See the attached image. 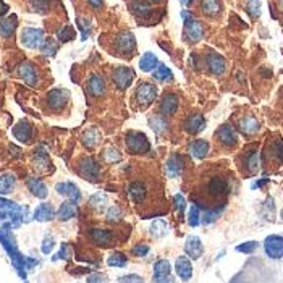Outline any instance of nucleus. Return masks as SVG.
<instances>
[{"instance_id": "nucleus-1", "label": "nucleus", "mask_w": 283, "mask_h": 283, "mask_svg": "<svg viewBox=\"0 0 283 283\" xmlns=\"http://www.w3.org/2000/svg\"><path fill=\"white\" fill-rule=\"evenodd\" d=\"M228 283H275V277L261 257H251Z\"/></svg>"}, {"instance_id": "nucleus-2", "label": "nucleus", "mask_w": 283, "mask_h": 283, "mask_svg": "<svg viewBox=\"0 0 283 283\" xmlns=\"http://www.w3.org/2000/svg\"><path fill=\"white\" fill-rule=\"evenodd\" d=\"M125 144L130 154H146L151 151V143L141 131H128L125 134Z\"/></svg>"}, {"instance_id": "nucleus-3", "label": "nucleus", "mask_w": 283, "mask_h": 283, "mask_svg": "<svg viewBox=\"0 0 283 283\" xmlns=\"http://www.w3.org/2000/svg\"><path fill=\"white\" fill-rule=\"evenodd\" d=\"M78 173L81 175V178L95 183L100 177V165L97 160H94L93 157L85 156V157H81L80 164H78Z\"/></svg>"}, {"instance_id": "nucleus-4", "label": "nucleus", "mask_w": 283, "mask_h": 283, "mask_svg": "<svg viewBox=\"0 0 283 283\" xmlns=\"http://www.w3.org/2000/svg\"><path fill=\"white\" fill-rule=\"evenodd\" d=\"M70 100V91L67 89H52L50 93H47L46 95V104L47 108L52 112H59L62 108H65V105Z\"/></svg>"}, {"instance_id": "nucleus-5", "label": "nucleus", "mask_w": 283, "mask_h": 283, "mask_svg": "<svg viewBox=\"0 0 283 283\" xmlns=\"http://www.w3.org/2000/svg\"><path fill=\"white\" fill-rule=\"evenodd\" d=\"M215 139L225 149H231V147H235L238 144V134L235 131V128L228 123H225L218 128L215 133Z\"/></svg>"}, {"instance_id": "nucleus-6", "label": "nucleus", "mask_w": 283, "mask_h": 283, "mask_svg": "<svg viewBox=\"0 0 283 283\" xmlns=\"http://www.w3.org/2000/svg\"><path fill=\"white\" fill-rule=\"evenodd\" d=\"M156 99H157V86L152 85V83H149V81L141 83L138 91H136V100L139 102V105L146 108L147 105H151Z\"/></svg>"}, {"instance_id": "nucleus-7", "label": "nucleus", "mask_w": 283, "mask_h": 283, "mask_svg": "<svg viewBox=\"0 0 283 283\" xmlns=\"http://www.w3.org/2000/svg\"><path fill=\"white\" fill-rule=\"evenodd\" d=\"M44 42V31L37 28H24L21 31V44L28 49H39Z\"/></svg>"}, {"instance_id": "nucleus-8", "label": "nucleus", "mask_w": 283, "mask_h": 283, "mask_svg": "<svg viewBox=\"0 0 283 283\" xmlns=\"http://www.w3.org/2000/svg\"><path fill=\"white\" fill-rule=\"evenodd\" d=\"M115 49L121 55H130L134 49H136V39L131 31H123L117 36L115 39Z\"/></svg>"}, {"instance_id": "nucleus-9", "label": "nucleus", "mask_w": 283, "mask_h": 283, "mask_svg": "<svg viewBox=\"0 0 283 283\" xmlns=\"http://www.w3.org/2000/svg\"><path fill=\"white\" fill-rule=\"evenodd\" d=\"M264 251L270 259H282L283 257V236L270 235L264 241Z\"/></svg>"}, {"instance_id": "nucleus-10", "label": "nucleus", "mask_w": 283, "mask_h": 283, "mask_svg": "<svg viewBox=\"0 0 283 283\" xmlns=\"http://www.w3.org/2000/svg\"><path fill=\"white\" fill-rule=\"evenodd\" d=\"M134 80V70L128 67H117L112 73V81L118 89H126Z\"/></svg>"}, {"instance_id": "nucleus-11", "label": "nucleus", "mask_w": 283, "mask_h": 283, "mask_svg": "<svg viewBox=\"0 0 283 283\" xmlns=\"http://www.w3.org/2000/svg\"><path fill=\"white\" fill-rule=\"evenodd\" d=\"M18 75L20 78L26 83L28 86L31 88H37L39 86V72L37 68L29 62H23L20 67H18Z\"/></svg>"}, {"instance_id": "nucleus-12", "label": "nucleus", "mask_w": 283, "mask_h": 283, "mask_svg": "<svg viewBox=\"0 0 283 283\" xmlns=\"http://www.w3.org/2000/svg\"><path fill=\"white\" fill-rule=\"evenodd\" d=\"M185 34H186V39L189 42H199L204 37V26L201 21L194 20V18H188L185 20Z\"/></svg>"}, {"instance_id": "nucleus-13", "label": "nucleus", "mask_w": 283, "mask_h": 283, "mask_svg": "<svg viewBox=\"0 0 283 283\" xmlns=\"http://www.w3.org/2000/svg\"><path fill=\"white\" fill-rule=\"evenodd\" d=\"M205 67L207 70L215 76H222L225 73V70H227V62L225 59L217 52H209L205 55Z\"/></svg>"}, {"instance_id": "nucleus-14", "label": "nucleus", "mask_w": 283, "mask_h": 283, "mask_svg": "<svg viewBox=\"0 0 283 283\" xmlns=\"http://www.w3.org/2000/svg\"><path fill=\"white\" fill-rule=\"evenodd\" d=\"M86 89L88 93L93 95V97H100V95H104L105 89H107V85L104 78H102L100 75L97 73H91L89 75V78L86 81Z\"/></svg>"}, {"instance_id": "nucleus-15", "label": "nucleus", "mask_w": 283, "mask_h": 283, "mask_svg": "<svg viewBox=\"0 0 283 283\" xmlns=\"http://www.w3.org/2000/svg\"><path fill=\"white\" fill-rule=\"evenodd\" d=\"M89 238H91L95 244H99V246L108 248L110 244H113L115 233L110 230H104V228H91L89 230Z\"/></svg>"}, {"instance_id": "nucleus-16", "label": "nucleus", "mask_w": 283, "mask_h": 283, "mask_svg": "<svg viewBox=\"0 0 283 283\" xmlns=\"http://www.w3.org/2000/svg\"><path fill=\"white\" fill-rule=\"evenodd\" d=\"M183 128H185V131L186 133H189V134H197V133H201L204 128H205V120L201 113H191L186 117V120L183 121Z\"/></svg>"}, {"instance_id": "nucleus-17", "label": "nucleus", "mask_w": 283, "mask_h": 283, "mask_svg": "<svg viewBox=\"0 0 283 283\" xmlns=\"http://www.w3.org/2000/svg\"><path fill=\"white\" fill-rule=\"evenodd\" d=\"M178 104H180V99L177 94L173 93H167L162 99H160V104H159V110L162 115H167L170 117L177 110H178Z\"/></svg>"}, {"instance_id": "nucleus-18", "label": "nucleus", "mask_w": 283, "mask_h": 283, "mask_svg": "<svg viewBox=\"0 0 283 283\" xmlns=\"http://www.w3.org/2000/svg\"><path fill=\"white\" fill-rule=\"evenodd\" d=\"M238 128H240V131L243 134H246V136H253V134H257L261 130V121L257 120L253 115H246V117H243L240 120V123H238Z\"/></svg>"}, {"instance_id": "nucleus-19", "label": "nucleus", "mask_w": 283, "mask_h": 283, "mask_svg": "<svg viewBox=\"0 0 283 283\" xmlns=\"http://www.w3.org/2000/svg\"><path fill=\"white\" fill-rule=\"evenodd\" d=\"M128 192H130V197L133 199L134 204H143L147 197V186L136 180V182H133L130 186H128Z\"/></svg>"}, {"instance_id": "nucleus-20", "label": "nucleus", "mask_w": 283, "mask_h": 283, "mask_svg": "<svg viewBox=\"0 0 283 283\" xmlns=\"http://www.w3.org/2000/svg\"><path fill=\"white\" fill-rule=\"evenodd\" d=\"M183 169H185V159L180 154H173L165 164V172L170 178L178 177L183 172Z\"/></svg>"}, {"instance_id": "nucleus-21", "label": "nucleus", "mask_w": 283, "mask_h": 283, "mask_svg": "<svg viewBox=\"0 0 283 283\" xmlns=\"http://www.w3.org/2000/svg\"><path fill=\"white\" fill-rule=\"evenodd\" d=\"M57 188V192L62 196H67L70 201H73V202H78L80 199H81V192L78 189V186H76L75 183L72 182H63V183H59L55 186Z\"/></svg>"}, {"instance_id": "nucleus-22", "label": "nucleus", "mask_w": 283, "mask_h": 283, "mask_svg": "<svg viewBox=\"0 0 283 283\" xmlns=\"http://www.w3.org/2000/svg\"><path fill=\"white\" fill-rule=\"evenodd\" d=\"M209 149H210V146H209V143L205 139H196L188 146L189 154L197 160H202V159L207 157L209 156Z\"/></svg>"}, {"instance_id": "nucleus-23", "label": "nucleus", "mask_w": 283, "mask_h": 283, "mask_svg": "<svg viewBox=\"0 0 283 283\" xmlns=\"http://www.w3.org/2000/svg\"><path fill=\"white\" fill-rule=\"evenodd\" d=\"M175 270H177V275H178L183 282H188L191 277H192L191 261H189L186 256H180V257H178L177 262H175Z\"/></svg>"}, {"instance_id": "nucleus-24", "label": "nucleus", "mask_w": 283, "mask_h": 283, "mask_svg": "<svg viewBox=\"0 0 283 283\" xmlns=\"http://www.w3.org/2000/svg\"><path fill=\"white\" fill-rule=\"evenodd\" d=\"M202 243L197 236H188V240L185 243V253L188 254L191 259H199L202 256Z\"/></svg>"}, {"instance_id": "nucleus-25", "label": "nucleus", "mask_w": 283, "mask_h": 283, "mask_svg": "<svg viewBox=\"0 0 283 283\" xmlns=\"http://www.w3.org/2000/svg\"><path fill=\"white\" fill-rule=\"evenodd\" d=\"M13 136L21 141V143H29L31 138H33V126H31L26 120L20 121L15 128H13Z\"/></svg>"}, {"instance_id": "nucleus-26", "label": "nucleus", "mask_w": 283, "mask_h": 283, "mask_svg": "<svg viewBox=\"0 0 283 283\" xmlns=\"http://www.w3.org/2000/svg\"><path fill=\"white\" fill-rule=\"evenodd\" d=\"M76 214H78V207H76V202L70 201V199H68V201L62 202L59 212H57V217H59V220L67 222V220H70V218L76 217Z\"/></svg>"}, {"instance_id": "nucleus-27", "label": "nucleus", "mask_w": 283, "mask_h": 283, "mask_svg": "<svg viewBox=\"0 0 283 283\" xmlns=\"http://www.w3.org/2000/svg\"><path fill=\"white\" fill-rule=\"evenodd\" d=\"M243 165H244V169H246L249 173H256L257 170H259V167H261V156H259V152H257L256 149L254 151H249L246 156H244Z\"/></svg>"}, {"instance_id": "nucleus-28", "label": "nucleus", "mask_w": 283, "mask_h": 283, "mask_svg": "<svg viewBox=\"0 0 283 283\" xmlns=\"http://www.w3.org/2000/svg\"><path fill=\"white\" fill-rule=\"evenodd\" d=\"M83 144H85L88 149H94L95 146L100 143V133L97 128H89L85 133H83Z\"/></svg>"}, {"instance_id": "nucleus-29", "label": "nucleus", "mask_w": 283, "mask_h": 283, "mask_svg": "<svg viewBox=\"0 0 283 283\" xmlns=\"http://www.w3.org/2000/svg\"><path fill=\"white\" fill-rule=\"evenodd\" d=\"M28 188L29 191L33 192V194L36 197H39V199H46L47 197V186L44 185L39 178H28Z\"/></svg>"}, {"instance_id": "nucleus-30", "label": "nucleus", "mask_w": 283, "mask_h": 283, "mask_svg": "<svg viewBox=\"0 0 283 283\" xmlns=\"http://www.w3.org/2000/svg\"><path fill=\"white\" fill-rule=\"evenodd\" d=\"M201 10L205 16L214 18L222 11V2L220 0H202L201 2Z\"/></svg>"}, {"instance_id": "nucleus-31", "label": "nucleus", "mask_w": 283, "mask_h": 283, "mask_svg": "<svg viewBox=\"0 0 283 283\" xmlns=\"http://www.w3.org/2000/svg\"><path fill=\"white\" fill-rule=\"evenodd\" d=\"M54 217H55V210L52 205L47 202L41 204L39 207L34 210V218L39 222H49V220H52Z\"/></svg>"}, {"instance_id": "nucleus-32", "label": "nucleus", "mask_w": 283, "mask_h": 283, "mask_svg": "<svg viewBox=\"0 0 283 283\" xmlns=\"http://www.w3.org/2000/svg\"><path fill=\"white\" fill-rule=\"evenodd\" d=\"M16 24H18V18H16L15 15H11V16H8V18H3V20H0V36L10 37L11 34L15 33Z\"/></svg>"}, {"instance_id": "nucleus-33", "label": "nucleus", "mask_w": 283, "mask_h": 283, "mask_svg": "<svg viewBox=\"0 0 283 283\" xmlns=\"http://www.w3.org/2000/svg\"><path fill=\"white\" fill-rule=\"evenodd\" d=\"M159 65V59L152 52H146L139 60V68L146 73H152Z\"/></svg>"}, {"instance_id": "nucleus-34", "label": "nucleus", "mask_w": 283, "mask_h": 283, "mask_svg": "<svg viewBox=\"0 0 283 283\" xmlns=\"http://www.w3.org/2000/svg\"><path fill=\"white\" fill-rule=\"evenodd\" d=\"M33 162L36 165V169H39L41 172H46L47 167L50 165V160L47 157V152L44 147H37L34 151V156H33Z\"/></svg>"}, {"instance_id": "nucleus-35", "label": "nucleus", "mask_w": 283, "mask_h": 283, "mask_svg": "<svg viewBox=\"0 0 283 283\" xmlns=\"http://www.w3.org/2000/svg\"><path fill=\"white\" fill-rule=\"evenodd\" d=\"M131 11L136 16H139V18H147L151 13H152V8H151V5L147 3V2H144V0H133L131 2Z\"/></svg>"}, {"instance_id": "nucleus-36", "label": "nucleus", "mask_w": 283, "mask_h": 283, "mask_svg": "<svg viewBox=\"0 0 283 283\" xmlns=\"http://www.w3.org/2000/svg\"><path fill=\"white\" fill-rule=\"evenodd\" d=\"M16 183V178L13 173H3L0 175V194H8L13 191Z\"/></svg>"}, {"instance_id": "nucleus-37", "label": "nucleus", "mask_w": 283, "mask_h": 283, "mask_svg": "<svg viewBox=\"0 0 283 283\" xmlns=\"http://www.w3.org/2000/svg\"><path fill=\"white\" fill-rule=\"evenodd\" d=\"M152 76H154V80H157L160 83H169V81L173 80L172 70L167 67V65H164V63H159L157 68L152 72Z\"/></svg>"}, {"instance_id": "nucleus-38", "label": "nucleus", "mask_w": 283, "mask_h": 283, "mask_svg": "<svg viewBox=\"0 0 283 283\" xmlns=\"http://www.w3.org/2000/svg\"><path fill=\"white\" fill-rule=\"evenodd\" d=\"M167 231H169V228H167V222L162 220V218H159V220H154L152 225H151V235L154 238H162L167 235Z\"/></svg>"}, {"instance_id": "nucleus-39", "label": "nucleus", "mask_w": 283, "mask_h": 283, "mask_svg": "<svg viewBox=\"0 0 283 283\" xmlns=\"http://www.w3.org/2000/svg\"><path fill=\"white\" fill-rule=\"evenodd\" d=\"M149 123H151V128L157 134H162L167 131V121L164 118V115H154V117L149 120Z\"/></svg>"}, {"instance_id": "nucleus-40", "label": "nucleus", "mask_w": 283, "mask_h": 283, "mask_svg": "<svg viewBox=\"0 0 283 283\" xmlns=\"http://www.w3.org/2000/svg\"><path fill=\"white\" fill-rule=\"evenodd\" d=\"M107 264L110 267H117V269H121V267H125L128 261H126V256L123 253H113L108 256V259H107Z\"/></svg>"}, {"instance_id": "nucleus-41", "label": "nucleus", "mask_w": 283, "mask_h": 283, "mask_svg": "<svg viewBox=\"0 0 283 283\" xmlns=\"http://www.w3.org/2000/svg\"><path fill=\"white\" fill-rule=\"evenodd\" d=\"M107 204V196L104 194V192H95V194L91 196V199H89V205L97 210H102L105 207Z\"/></svg>"}, {"instance_id": "nucleus-42", "label": "nucleus", "mask_w": 283, "mask_h": 283, "mask_svg": "<svg viewBox=\"0 0 283 283\" xmlns=\"http://www.w3.org/2000/svg\"><path fill=\"white\" fill-rule=\"evenodd\" d=\"M160 275H170V262L165 259H160L154 264V277Z\"/></svg>"}, {"instance_id": "nucleus-43", "label": "nucleus", "mask_w": 283, "mask_h": 283, "mask_svg": "<svg viewBox=\"0 0 283 283\" xmlns=\"http://www.w3.org/2000/svg\"><path fill=\"white\" fill-rule=\"evenodd\" d=\"M104 160L107 164H118L121 162V154L115 147H107L104 151Z\"/></svg>"}, {"instance_id": "nucleus-44", "label": "nucleus", "mask_w": 283, "mask_h": 283, "mask_svg": "<svg viewBox=\"0 0 283 283\" xmlns=\"http://www.w3.org/2000/svg\"><path fill=\"white\" fill-rule=\"evenodd\" d=\"M50 2H52V0H31L29 3H31V8L34 11H37V13H44V11L49 10Z\"/></svg>"}, {"instance_id": "nucleus-45", "label": "nucleus", "mask_w": 283, "mask_h": 283, "mask_svg": "<svg viewBox=\"0 0 283 283\" xmlns=\"http://www.w3.org/2000/svg\"><path fill=\"white\" fill-rule=\"evenodd\" d=\"M188 223L191 227H197L201 223V215H199V207L196 204H192L189 207V215H188Z\"/></svg>"}, {"instance_id": "nucleus-46", "label": "nucleus", "mask_w": 283, "mask_h": 283, "mask_svg": "<svg viewBox=\"0 0 283 283\" xmlns=\"http://www.w3.org/2000/svg\"><path fill=\"white\" fill-rule=\"evenodd\" d=\"M246 10L253 18L261 16V0H248Z\"/></svg>"}, {"instance_id": "nucleus-47", "label": "nucleus", "mask_w": 283, "mask_h": 283, "mask_svg": "<svg viewBox=\"0 0 283 283\" xmlns=\"http://www.w3.org/2000/svg\"><path fill=\"white\" fill-rule=\"evenodd\" d=\"M59 41L60 42H68V41H72L73 37H75V29L72 26H67V28H63L59 31Z\"/></svg>"}, {"instance_id": "nucleus-48", "label": "nucleus", "mask_w": 283, "mask_h": 283, "mask_svg": "<svg viewBox=\"0 0 283 283\" xmlns=\"http://www.w3.org/2000/svg\"><path fill=\"white\" fill-rule=\"evenodd\" d=\"M41 49H42V52L46 54V55H55V52H57V44L52 41V39H47V41H44L42 42V46H41Z\"/></svg>"}, {"instance_id": "nucleus-49", "label": "nucleus", "mask_w": 283, "mask_h": 283, "mask_svg": "<svg viewBox=\"0 0 283 283\" xmlns=\"http://www.w3.org/2000/svg\"><path fill=\"white\" fill-rule=\"evenodd\" d=\"M272 156L279 160V162H283V141L279 139L275 141L274 146H272Z\"/></svg>"}, {"instance_id": "nucleus-50", "label": "nucleus", "mask_w": 283, "mask_h": 283, "mask_svg": "<svg viewBox=\"0 0 283 283\" xmlns=\"http://www.w3.org/2000/svg\"><path fill=\"white\" fill-rule=\"evenodd\" d=\"M107 220L108 222H118L121 220V210L117 207V205H112L107 210Z\"/></svg>"}, {"instance_id": "nucleus-51", "label": "nucleus", "mask_w": 283, "mask_h": 283, "mask_svg": "<svg viewBox=\"0 0 283 283\" xmlns=\"http://www.w3.org/2000/svg\"><path fill=\"white\" fill-rule=\"evenodd\" d=\"M257 248V243L256 241H248V243H243L240 246H236L238 253H244V254H251L253 251H256Z\"/></svg>"}, {"instance_id": "nucleus-52", "label": "nucleus", "mask_w": 283, "mask_h": 283, "mask_svg": "<svg viewBox=\"0 0 283 283\" xmlns=\"http://www.w3.org/2000/svg\"><path fill=\"white\" fill-rule=\"evenodd\" d=\"M173 204H175V209L178 210V214H183V210L186 207V201L182 194H175V197H173Z\"/></svg>"}, {"instance_id": "nucleus-53", "label": "nucleus", "mask_w": 283, "mask_h": 283, "mask_svg": "<svg viewBox=\"0 0 283 283\" xmlns=\"http://www.w3.org/2000/svg\"><path fill=\"white\" fill-rule=\"evenodd\" d=\"M147 253H149V246H147V244H136V246L133 248V254L134 256L144 257Z\"/></svg>"}, {"instance_id": "nucleus-54", "label": "nucleus", "mask_w": 283, "mask_h": 283, "mask_svg": "<svg viewBox=\"0 0 283 283\" xmlns=\"http://www.w3.org/2000/svg\"><path fill=\"white\" fill-rule=\"evenodd\" d=\"M52 248H54V238L52 236H46V240H44V243H42V253L44 254H49L50 251H52Z\"/></svg>"}, {"instance_id": "nucleus-55", "label": "nucleus", "mask_w": 283, "mask_h": 283, "mask_svg": "<svg viewBox=\"0 0 283 283\" xmlns=\"http://www.w3.org/2000/svg\"><path fill=\"white\" fill-rule=\"evenodd\" d=\"M120 283H143V279L138 275H125V277H120Z\"/></svg>"}, {"instance_id": "nucleus-56", "label": "nucleus", "mask_w": 283, "mask_h": 283, "mask_svg": "<svg viewBox=\"0 0 283 283\" xmlns=\"http://www.w3.org/2000/svg\"><path fill=\"white\" fill-rule=\"evenodd\" d=\"M88 283H107V279L102 274H94L91 277H88Z\"/></svg>"}, {"instance_id": "nucleus-57", "label": "nucleus", "mask_w": 283, "mask_h": 283, "mask_svg": "<svg viewBox=\"0 0 283 283\" xmlns=\"http://www.w3.org/2000/svg\"><path fill=\"white\" fill-rule=\"evenodd\" d=\"M59 259H68V244H62V251H59V254L54 256V261Z\"/></svg>"}, {"instance_id": "nucleus-58", "label": "nucleus", "mask_w": 283, "mask_h": 283, "mask_svg": "<svg viewBox=\"0 0 283 283\" xmlns=\"http://www.w3.org/2000/svg\"><path fill=\"white\" fill-rule=\"evenodd\" d=\"M154 283H175V280L172 279L170 275H160V277H154Z\"/></svg>"}, {"instance_id": "nucleus-59", "label": "nucleus", "mask_w": 283, "mask_h": 283, "mask_svg": "<svg viewBox=\"0 0 283 283\" xmlns=\"http://www.w3.org/2000/svg\"><path fill=\"white\" fill-rule=\"evenodd\" d=\"M88 3L91 5L94 10H99L102 8V5H104V0H88Z\"/></svg>"}, {"instance_id": "nucleus-60", "label": "nucleus", "mask_w": 283, "mask_h": 283, "mask_svg": "<svg viewBox=\"0 0 283 283\" xmlns=\"http://www.w3.org/2000/svg\"><path fill=\"white\" fill-rule=\"evenodd\" d=\"M7 11H8V7L2 2V0H0V16L5 15V13H7Z\"/></svg>"}, {"instance_id": "nucleus-61", "label": "nucleus", "mask_w": 283, "mask_h": 283, "mask_svg": "<svg viewBox=\"0 0 283 283\" xmlns=\"http://www.w3.org/2000/svg\"><path fill=\"white\" fill-rule=\"evenodd\" d=\"M192 0H182V3L185 5V7H188V5H191Z\"/></svg>"}, {"instance_id": "nucleus-62", "label": "nucleus", "mask_w": 283, "mask_h": 283, "mask_svg": "<svg viewBox=\"0 0 283 283\" xmlns=\"http://www.w3.org/2000/svg\"><path fill=\"white\" fill-rule=\"evenodd\" d=\"M279 7H280V10L283 11V0H279Z\"/></svg>"}, {"instance_id": "nucleus-63", "label": "nucleus", "mask_w": 283, "mask_h": 283, "mask_svg": "<svg viewBox=\"0 0 283 283\" xmlns=\"http://www.w3.org/2000/svg\"><path fill=\"white\" fill-rule=\"evenodd\" d=\"M151 2H154V3H159V2H160V0H151Z\"/></svg>"}]
</instances>
